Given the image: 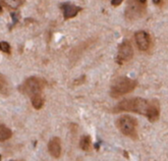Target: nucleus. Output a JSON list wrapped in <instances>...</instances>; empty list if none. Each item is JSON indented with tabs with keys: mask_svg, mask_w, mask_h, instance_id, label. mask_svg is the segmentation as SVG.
I'll return each instance as SVG.
<instances>
[{
	"mask_svg": "<svg viewBox=\"0 0 168 161\" xmlns=\"http://www.w3.org/2000/svg\"><path fill=\"white\" fill-rule=\"evenodd\" d=\"M147 107H149V101L138 97L131 99H124V100L119 102L112 111L115 113L135 112L141 114V115H146Z\"/></svg>",
	"mask_w": 168,
	"mask_h": 161,
	"instance_id": "1",
	"label": "nucleus"
},
{
	"mask_svg": "<svg viewBox=\"0 0 168 161\" xmlns=\"http://www.w3.org/2000/svg\"><path fill=\"white\" fill-rule=\"evenodd\" d=\"M137 87V82L127 77L117 78L111 86L110 94L112 97L118 98L126 93H129L135 89Z\"/></svg>",
	"mask_w": 168,
	"mask_h": 161,
	"instance_id": "2",
	"label": "nucleus"
},
{
	"mask_svg": "<svg viewBox=\"0 0 168 161\" xmlns=\"http://www.w3.org/2000/svg\"><path fill=\"white\" fill-rule=\"evenodd\" d=\"M146 0H128L126 8V19L135 21L140 19L146 13Z\"/></svg>",
	"mask_w": 168,
	"mask_h": 161,
	"instance_id": "3",
	"label": "nucleus"
},
{
	"mask_svg": "<svg viewBox=\"0 0 168 161\" xmlns=\"http://www.w3.org/2000/svg\"><path fill=\"white\" fill-rule=\"evenodd\" d=\"M137 126H138V123L136 121V119L128 115L121 116L120 118L117 120L118 129H119L125 136L132 137V139H137L138 137Z\"/></svg>",
	"mask_w": 168,
	"mask_h": 161,
	"instance_id": "4",
	"label": "nucleus"
},
{
	"mask_svg": "<svg viewBox=\"0 0 168 161\" xmlns=\"http://www.w3.org/2000/svg\"><path fill=\"white\" fill-rule=\"evenodd\" d=\"M45 84H46L45 81L42 80V79L37 77H31L23 84V86L21 87V90L25 94L32 97V96H34L35 94H40L41 90L44 89Z\"/></svg>",
	"mask_w": 168,
	"mask_h": 161,
	"instance_id": "5",
	"label": "nucleus"
},
{
	"mask_svg": "<svg viewBox=\"0 0 168 161\" xmlns=\"http://www.w3.org/2000/svg\"><path fill=\"white\" fill-rule=\"evenodd\" d=\"M133 55H134V50H133L131 43L128 42H124L118 49L117 62L119 64L128 62L133 58Z\"/></svg>",
	"mask_w": 168,
	"mask_h": 161,
	"instance_id": "6",
	"label": "nucleus"
},
{
	"mask_svg": "<svg viewBox=\"0 0 168 161\" xmlns=\"http://www.w3.org/2000/svg\"><path fill=\"white\" fill-rule=\"evenodd\" d=\"M135 37H136V42H137V45L140 50L146 51L149 49V44H150V39H149V36L146 31H139V33L135 34Z\"/></svg>",
	"mask_w": 168,
	"mask_h": 161,
	"instance_id": "7",
	"label": "nucleus"
},
{
	"mask_svg": "<svg viewBox=\"0 0 168 161\" xmlns=\"http://www.w3.org/2000/svg\"><path fill=\"white\" fill-rule=\"evenodd\" d=\"M159 103L157 100L149 101V107L146 110V117L150 122H156L159 118Z\"/></svg>",
	"mask_w": 168,
	"mask_h": 161,
	"instance_id": "8",
	"label": "nucleus"
},
{
	"mask_svg": "<svg viewBox=\"0 0 168 161\" xmlns=\"http://www.w3.org/2000/svg\"><path fill=\"white\" fill-rule=\"evenodd\" d=\"M61 8L63 10V15H64V19H71L73 17H75L77 14H78L80 11L82 10L81 7L76 6V5H73L71 3H64L61 5Z\"/></svg>",
	"mask_w": 168,
	"mask_h": 161,
	"instance_id": "9",
	"label": "nucleus"
},
{
	"mask_svg": "<svg viewBox=\"0 0 168 161\" xmlns=\"http://www.w3.org/2000/svg\"><path fill=\"white\" fill-rule=\"evenodd\" d=\"M49 153L53 157L58 158L61 154V142L59 137H53L48 143Z\"/></svg>",
	"mask_w": 168,
	"mask_h": 161,
	"instance_id": "10",
	"label": "nucleus"
},
{
	"mask_svg": "<svg viewBox=\"0 0 168 161\" xmlns=\"http://www.w3.org/2000/svg\"><path fill=\"white\" fill-rule=\"evenodd\" d=\"M10 93V87L6 78L3 75L0 74V94L7 96Z\"/></svg>",
	"mask_w": 168,
	"mask_h": 161,
	"instance_id": "11",
	"label": "nucleus"
},
{
	"mask_svg": "<svg viewBox=\"0 0 168 161\" xmlns=\"http://www.w3.org/2000/svg\"><path fill=\"white\" fill-rule=\"evenodd\" d=\"M12 137V132L4 125H0V142L9 140Z\"/></svg>",
	"mask_w": 168,
	"mask_h": 161,
	"instance_id": "12",
	"label": "nucleus"
},
{
	"mask_svg": "<svg viewBox=\"0 0 168 161\" xmlns=\"http://www.w3.org/2000/svg\"><path fill=\"white\" fill-rule=\"evenodd\" d=\"M32 99V104L35 109H40L43 106V98L41 97L40 94H35L31 97Z\"/></svg>",
	"mask_w": 168,
	"mask_h": 161,
	"instance_id": "13",
	"label": "nucleus"
},
{
	"mask_svg": "<svg viewBox=\"0 0 168 161\" xmlns=\"http://www.w3.org/2000/svg\"><path fill=\"white\" fill-rule=\"evenodd\" d=\"M80 146L83 150L88 151L90 148V139L88 136H84L80 140Z\"/></svg>",
	"mask_w": 168,
	"mask_h": 161,
	"instance_id": "14",
	"label": "nucleus"
},
{
	"mask_svg": "<svg viewBox=\"0 0 168 161\" xmlns=\"http://www.w3.org/2000/svg\"><path fill=\"white\" fill-rule=\"evenodd\" d=\"M3 2L5 5H7L8 7L16 9V8L20 7L23 3V0H3Z\"/></svg>",
	"mask_w": 168,
	"mask_h": 161,
	"instance_id": "15",
	"label": "nucleus"
},
{
	"mask_svg": "<svg viewBox=\"0 0 168 161\" xmlns=\"http://www.w3.org/2000/svg\"><path fill=\"white\" fill-rule=\"evenodd\" d=\"M0 50L5 52V53H7V54H10L11 49H10V45H9V43L6 42H0Z\"/></svg>",
	"mask_w": 168,
	"mask_h": 161,
	"instance_id": "16",
	"label": "nucleus"
},
{
	"mask_svg": "<svg viewBox=\"0 0 168 161\" xmlns=\"http://www.w3.org/2000/svg\"><path fill=\"white\" fill-rule=\"evenodd\" d=\"M122 1H123V0H112L111 4L113 5L114 7H117V6H119L121 3H122Z\"/></svg>",
	"mask_w": 168,
	"mask_h": 161,
	"instance_id": "17",
	"label": "nucleus"
},
{
	"mask_svg": "<svg viewBox=\"0 0 168 161\" xmlns=\"http://www.w3.org/2000/svg\"><path fill=\"white\" fill-rule=\"evenodd\" d=\"M11 17L13 18V24L15 25V24L17 23L18 20H19V16H18L16 13H12V14H11Z\"/></svg>",
	"mask_w": 168,
	"mask_h": 161,
	"instance_id": "18",
	"label": "nucleus"
},
{
	"mask_svg": "<svg viewBox=\"0 0 168 161\" xmlns=\"http://www.w3.org/2000/svg\"><path fill=\"white\" fill-rule=\"evenodd\" d=\"M152 1L154 2L155 4H159V3H160V1H161V0H152Z\"/></svg>",
	"mask_w": 168,
	"mask_h": 161,
	"instance_id": "19",
	"label": "nucleus"
},
{
	"mask_svg": "<svg viewBox=\"0 0 168 161\" xmlns=\"http://www.w3.org/2000/svg\"><path fill=\"white\" fill-rule=\"evenodd\" d=\"M2 13V7H1V5H0V14Z\"/></svg>",
	"mask_w": 168,
	"mask_h": 161,
	"instance_id": "20",
	"label": "nucleus"
},
{
	"mask_svg": "<svg viewBox=\"0 0 168 161\" xmlns=\"http://www.w3.org/2000/svg\"><path fill=\"white\" fill-rule=\"evenodd\" d=\"M0 161H1V155H0Z\"/></svg>",
	"mask_w": 168,
	"mask_h": 161,
	"instance_id": "21",
	"label": "nucleus"
}]
</instances>
